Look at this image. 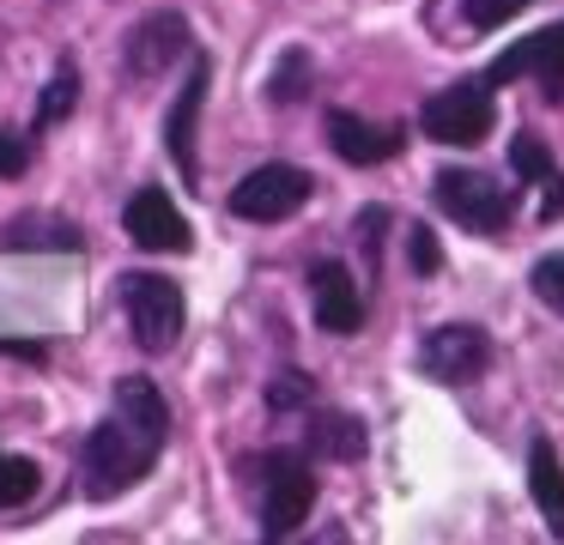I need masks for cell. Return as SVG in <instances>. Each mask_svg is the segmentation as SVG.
<instances>
[{"label":"cell","instance_id":"obj_1","mask_svg":"<svg viewBox=\"0 0 564 545\" xmlns=\"http://www.w3.org/2000/svg\"><path fill=\"white\" fill-rule=\"evenodd\" d=\"M164 443H171V406H164L152 375H122L110 400V418L86 436L79 448V491L91 503L134 491L152 467H159Z\"/></svg>","mask_w":564,"mask_h":545},{"label":"cell","instance_id":"obj_2","mask_svg":"<svg viewBox=\"0 0 564 545\" xmlns=\"http://www.w3.org/2000/svg\"><path fill=\"white\" fill-rule=\"evenodd\" d=\"M310 448H273L261 455V539H292L316 509V472Z\"/></svg>","mask_w":564,"mask_h":545},{"label":"cell","instance_id":"obj_3","mask_svg":"<svg viewBox=\"0 0 564 545\" xmlns=\"http://www.w3.org/2000/svg\"><path fill=\"white\" fill-rule=\"evenodd\" d=\"M122 315H128V334L147 358H164V351L183 339V321H188V303H183V285L164 273H122Z\"/></svg>","mask_w":564,"mask_h":545},{"label":"cell","instance_id":"obj_4","mask_svg":"<svg viewBox=\"0 0 564 545\" xmlns=\"http://www.w3.org/2000/svg\"><path fill=\"white\" fill-rule=\"evenodd\" d=\"M431 200L462 230H474V237H503L516 218V188L498 176H479V170H437L431 176Z\"/></svg>","mask_w":564,"mask_h":545},{"label":"cell","instance_id":"obj_5","mask_svg":"<svg viewBox=\"0 0 564 545\" xmlns=\"http://www.w3.org/2000/svg\"><path fill=\"white\" fill-rule=\"evenodd\" d=\"M419 133L437 145H479L491 133V85L486 79H455L419 109Z\"/></svg>","mask_w":564,"mask_h":545},{"label":"cell","instance_id":"obj_6","mask_svg":"<svg viewBox=\"0 0 564 545\" xmlns=\"http://www.w3.org/2000/svg\"><path fill=\"white\" fill-rule=\"evenodd\" d=\"M310 194H316V176L297 164H261L249 170L243 182L231 188V218H249V225H280V218H292L297 206H310Z\"/></svg>","mask_w":564,"mask_h":545},{"label":"cell","instance_id":"obj_7","mask_svg":"<svg viewBox=\"0 0 564 545\" xmlns=\"http://www.w3.org/2000/svg\"><path fill=\"white\" fill-rule=\"evenodd\" d=\"M486 363H491V339H486V327H474V321H443V327H431L425 346H419V375L437 382V388L479 382Z\"/></svg>","mask_w":564,"mask_h":545},{"label":"cell","instance_id":"obj_8","mask_svg":"<svg viewBox=\"0 0 564 545\" xmlns=\"http://www.w3.org/2000/svg\"><path fill=\"white\" fill-rule=\"evenodd\" d=\"M479 79H486L491 91H503V85H516V79H534L540 91L558 103V97H564V24H546V31L510 43L486 73H479Z\"/></svg>","mask_w":564,"mask_h":545},{"label":"cell","instance_id":"obj_9","mask_svg":"<svg viewBox=\"0 0 564 545\" xmlns=\"http://www.w3.org/2000/svg\"><path fill=\"white\" fill-rule=\"evenodd\" d=\"M183 55H195V36H188L183 12H147L122 43V73L134 85H147V79H164Z\"/></svg>","mask_w":564,"mask_h":545},{"label":"cell","instance_id":"obj_10","mask_svg":"<svg viewBox=\"0 0 564 545\" xmlns=\"http://www.w3.org/2000/svg\"><path fill=\"white\" fill-rule=\"evenodd\" d=\"M207 85H213V61L200 55H188V79H183V91H176V103H171V116H164V145H171V164L183 170V182L188 188H200V103H207Z\"/></svg>","mask_w":564,"mask_h":545},{"label":"cell","instance_id":"obj_11","mask_svg":"<svg viewBox=\"0 0 564 545\" xmlns=\"http://www.w3.org/2000/svg\"><path fill=\"white\" fill-rule=\"evenodd\" d=\"M122 230L134 237V249H147V254H188L195 249V230H188V218L176 212V200L164 188H140L134 200L122 206Z\"/></svg>","mask_w":564,"mask_h":545},{"label":"cell","instance_id":"obj_12","mask_svg":"<svg viewBox=\"0 0 564 545\" xmlns=\"http://www.w3.org/2000/svg\"><path fill=\"white\" fill-rule=\"evenodd\" d=\"M328 145H334V157L370 170V164H389V157L406 152V128L401 121H365L352 109H328Z\"/></svg>","mask_w":564,"mask_h":545},{"label":"cell","instance_id":"obj_13","mask_svg":"<svg viewBox=\"0 0 564 545\" xmlns=\"http://www.w3.org/2000/svg\"><path fill=\"white\" fill-rule=\"evenodd\" d=\"M310 303H316V327L322 334H358L365 327V291H358L352 266L340 261H322L316 273H310Z\"/></svg>","mask_w":564,"mask_h":545},{"label":"cell","instance_id":"obj_14","mask_svg":"<svg viewBox=\"0 0 564 545\" xmlns=\"http://www.w3.org/2000/svg\"><path fill=\"white\" fill-rule=\"evenodd\" d=\"M510 170L540 188V218H558L564 212V170H558V157L546 152L540 133H516V140H510Z\"/></svg>","mask_w":564,"mask_h":545},{"label":"cell","instance_id":"obj_15","mask_svg":"<svg viewBox=\"0 0 564 545\" xmlns=\"http://www.w3.org/2000/svg\"><path fill=\"white\" fill-rule=\"evenodd\" d=\"M528 497H534V509H540L552 539H564V467H558V448H552L546 436L528 443Z\"/></svg>","mask_w":564,"mask_h":545},{"label":"cell","instance_id":"obj_16","mask_svg":"<svg viewBox=\"0 0 564 545\" xmlns=\"http://www.w3.org/2000/svg\"><path fill=\"white\" fill-rule=\"evenodd\" d=\"M304 448L322 460H358L365 455V424L346 418V412H316L304 430Z\"/></svg>","mask_w":564,"mask_h":545},{"label":"cell","instance_id":"obj_17","mask_svg":"<svg viewBox=\"0 0 564 545\" xmlns=\"http://www.w3.org/2000/svg\"><path fill=\"white\" fill-rule=\"evenodd\" d=\"M74 103H79V67L74 61H55L50 85H43V97H37V116H31V140H43L55 121L74 116Z\"/></svg>","mask_w":564,"mask_h":545},{"label":"cell","instance_id":"obj_18","mask_svg":"<svg viewBox=\"0 0 564 545\" xmlns=\"http://www.w3.org/2000/svg\"><path fill=\"white\" fill-rule=\"evenodd\" d=\"M0 249H62V254H79L86 237H79L74 225H62V218H13L7 237H0Z\"/></svg>","mask_w":564,"mask_h":545},{"label":"cell","instance_id":"obj_19","mask_svg":"<svg viewBox=\"0 0 564 545\" xmlns=\"http://www.w3.org/2000/svg\"><path fill=\"white\" fill-rule=\"evenodd\" d=\"M43 491V467L25 455H0V509H25Z\"/></svg>","mask_w":564,"mask_h":545},{"label":"cell","instance_id":"obj_20","mask_svg":"<svg viewBox=\"0 0 564 545\" xmlns=\"http://www.w3.org/2000/svg\"><path fill=\"white\" fill-rule=\"evenodd\" d=\"M304 91H310V55L304 48H285L280 67H273V79H268V97L285 109V103H297Z\"/></svg>","mask_w":564,"mask_h":545},{"label":"cell","instance_id":"obj_21","mask_svg":"<svg viewBox=\"0 0 564 545\" xmlns=\"http://www.w3.org/2000/svg\"><path fill=\"white\" fill-rule=\"evenodd\" d=\"M528 285H534V297L546 303V309L564 315V249L558 254H540V261L528 266Z\"/></svg>","mask_w":564,"mask_h":545},{"label":"cell","instance_id":"obj_22","mask_svg":"<svg viewBox=\"0 0 564 545\" xmlns=\"http://www.w3.org/2000/svg\"><path fill=\"white\" fill-rule=\"evenodd\" d=\"M310 400H316V388H310L304 370H280V375L268 382V406H273V412H304Z\"/></svg>","mask_w":564,"mask_h":545},{"label":"cell","instance_id":"obj_23","mask_svg":"<svg viewBox=\"0 0 564 545\" xmlns=\"http://www.w3.org/2000/svg\"><path fill=\"white\" fill-rule=\"evenodd\" d=\"M406 261H413L419 279H431L443 266V249H437V230L431 225H406Z\"/></svg>","mask_w":564,"mask_h":545},{"label":"cell","instance_id":"obj_24","mask_svg":"<svg viewBox=\"0 0 564 545\" xmlns=\"http://www.w3.org/2000/svg\"><path fill=\"white\" fill-rule=\"evenodd\" d=\"M534 7V0H467V24H474V31H498V24H510L516 12H528Z\"/></svg>","mask_w":564,"mask_h":545},{"label":"cell","instance_id":"obj_25","mask_svg":"<svg viewBox=\"0 0 564 545\" xmlns=\"http://www.w3.org/2000/svg\"><path fill=\"white\" fill-rule=\"evenodd\" d=\"M31 170V133H7L0 128V182H13Z\"/></svg>","mask_w":564,"mask_h":545},{"label":"cell","instance_id":"obj_26","mask_svg":"<svg viewBox=\"0 0 564 545\" xmlns=\"http://www.w3.org/2000/svg\"><path fill=\"white\" fill-rule=\"evenodd\" d=\"M382 225H389V212H382V206H370V212L358 218V230H365V254H370V266H377V249H382Z\"/></svg>","mask_w":564,"mask_h":545},{"label":"cell","instance_id":"obj_27","mask_svg":"<svg viewBox=\"0 0 564 545\" xmlns=\"http://www.w3.org/2000/svg\"><path fill=\"white\" fill-rule=\"evenodd\" d=\"M0 351H7V358H25V363L50 358V346H43V339H0Z\"/></svg>","mask_w":564,"mask_h":545}]
</instances>
